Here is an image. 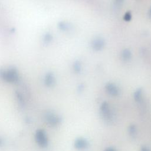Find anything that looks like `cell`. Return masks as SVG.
Instances as JSON below:
<instances>
[{"label":"cell","mask_w":151,"mask_h":151,"mask_svg":"<svg viewBox=\"0 0 151 151\" xmlns=\"http://www.w3.org/2000/svg\"><path fill=\"white\" fill-rule=\"evenodd\" d=\"M104 151H116V150L112 147H107V149H105Z\"/></svg>","instance_id":"obj_8"},{"label":"cell","mask_w":151,"mask_h":151,"mask_svg":"<svg viewBox=\"0 0 151 151\" xmlns=\"http://www.w3.org/2000/svg\"><path fill=\"white\" fill-rule=\"evenodd\" d=\"M0 76L5 81L10 83L15 82L18 78V73L14 68L1 70L0 71Z\"/></svg>","instance_id":"obj_1"},{"label":"cell","mask_w":151,"mask_h":151,"mask_svg":"<svg viewBox=\"0 0 151 151\" xmlns=\"http://www.w3.org/2000/svg\"><path fill=\"white\" fill-rule=\"evenodd\" d=\"M129 132L132 136H135L137 132L136 126L134 125H131L129 128Z\"/></svg>","instance_id":"obj_5"},{"label":"cell","mask_w":151,"mask_h":151,"mask_svg":"<svg viewBox=\"0 0 151 151\" xmlns=\"http://www.w3.org/2000/svg\"><path fill=\"white\" fill-rule=\"evenodd\" d=\"M141 151H150V150L147 147L142 146V148H141Z\"/></svg>","instance_id":"obj_7"},{"label":"cell","mask_w":151,"mask_h":151,"mask_svg":"<svg viewBox=\"0 0 151 151\" xmlns=\"http://www.w3.org/2000/svg\"><path fill=\"white\" fill-rule=\"evenodd\" d=\"M36 140L39 145L45 146L47 145V137L43 130H38L36 133Z\"/></svg>","instance_id":"obj_3"},{"label":"cell","mask_w":151,"mask_h":151,"mask_svg":"<svg viewBox=\"0 0 151 151\" xmlns=\"http://www.w3.org/2000/svg\"><path fill=\"white\" fill-rule=\"evenodd\" d=\"M45 81L47 84H50L52 82V77L51 74H48L45 78Z\"/></svg>","instance_id":"obj_6"},{"label":"cell","mask_w":151,"mask_h":151,"mask_svg":"<svg viewBox=\"0 0 151 151\" xmlns=\"http://www.w3.org/2000/svg\"><path fill=\"white\" fill-rule=\"evenodd\" d=\"M101 115L105 121L111 122L113 120V114L110 110V107L107 103H104L101 104L100 107Z\"/></svg>","instance_id":"obj_2"},{"label":"cell","mask_w":151,"mask_h":151,"mask_svg":"<svg viewBox=\"0 0 151 151\" xmlns=\"http://www.w3.org/2000/svg\"><path fill=\"white\" fill-rule=\"evenodd\" d=\"M88 146V142L84 138H78L74 142V147L78 150H82L87 148Z\"/></svg>","instance_id":"obj_4"}]
</instances>
